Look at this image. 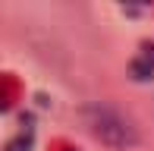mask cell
<instances>
[{
	"mask_svg": "<svg viewBox=\"0 0 154 151\" xmlns=\"http://www.w3.org/2000/svg\"><path fill=\"white\" fill-rule=\"evenodd\" d=\"M129 76L135 82L154 79V44H142V54L129 63Z\"/></svg>",
	"mask_w": 154,
	"mask_h": 151,
	"instance_id": "7a4b0ae2",
	"label": "cell"
},
{
	"mask_svg": "<svg viewBox=\"0 0 154 151\" xmlns=\"http://www.w3.org/2000/svg\"><path fill=\"white\" fill-rule=\"evenodd\" d=\"M85 123H88L94 139H101L104 145H110V148H132L138 142L135 126H132L120 110H113V107H107V104H88L85 107Z\"/></svg>",
	"mask_w": 154,
	"mask_h": 151,
	"instance_id": "6da1fadb",
	"label": "cell"
}]
</instances>
